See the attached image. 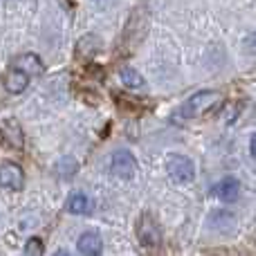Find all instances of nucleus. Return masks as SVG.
I'll list each match as a JSON object with an SVG mask.
<instances>
[{
  "label": "nucleus",
  "instance_id": "1",
  "mask_svg": "<svg viewBox=\"0 0 256 256\" xmlns=\"http://www.w3.org/2000/svg\"><path fill=\"white\" fill-rule=\"evenodd\" d=\"M220 102V92L216 90H204V92H198L184 104V106L178 110V117H184V120H194L198 115H204L209 112L216 104Z\"/></svg>",
  "mask_w": 256,
  "mask_h": 256
},
{
  "label": "nucleus",
  "instance_id": "2",
  "mask_svg": "<svg viewBox=\"0 0 256 256\" xmlns=\"http://www.w3.org/2000/svg\"><path fill=\"white\" fill-rule=\"evenodd\" d=\"M166 168H168L171 180L180 182V184L194 182V178H196V164H194V160L186 158V155H180V153L171 155V158H168Z\"/></svg>",
  "mask_w": 256,
  "mask_h": 256
},
{
  "label": "nucleus",
  "instance_id": "3",
  "mask_svg": "<svg viewBox=\"0 0 256 256\" xmlns=\"http://www.w3.org/2000/svg\"><path fill=\"white\" fill-rule=\"evenodd\" d=\"M110 173L122 180H130L137 173V160L128 150H115L110 160Z\"/></svg>",
  "mask_w": 256,
  "mask_h": 256
},
{
  "label": "nucleus",
  "instance_id": "4",
  "mask_svg": "<svg viewBox=\"0 0 256 256\" xmlns=\"http://www.w3.org/2000/svg\"><path fill=\"white\" fill-rule=\"evenodd\" d=\"M137 238H140V243L148 250H155L160 245V240H162L158 222H155L148 214H144V216L140 218V225H137Z\"/></svg>",
  "mask_w": 256,
  "mask_h": 256
},
{
  "label": "nucleus",
  "instance_id": "5",
  "mask_svg": "<svg viewBox=\"0 0 256 256\" xmlns=\"http://www.w3.org/2000/svg\"><path fill=\"white\" fill-rule=\"evenodd\" d=\"M0 184L9 191H20L25 186V173L18 164H2L0 166Z\"/></svg>",
  "mask_w": 256,
  "mask_h": 256
},
{
  "label": "nucleus",
  "instance_id": "6",
  "mask_svg": "<svg viewBox=\"0 0 256 256\" xmlns=\"http://www.w3.org/2000/svg\"><path fill=\"white\" fill-rule=\"evenodd\" d=\"M146 27H148V18H146L144 9H137L135 14L130 16V22L126 25V34H124V43L128 48H135L140 43V38L135 40V32H140V36L146 34Z\"/></svg>",
  "mask_w": 256,
  "mask_h": 256
},
{
  "label": "nucleus",
  "instance_id": "7",
  "mask_svg": "<svg viewBox=\"0 0 256 256\" xmlns=\"http://www.w3.org/2000/svg\"><path fill=\"white\" fill-rule=\"evenodd\" d=\"M14 70L22 72V74L30 79V76H40L45 72V66L36 54H20V56L14 61Z\"/></svg>",
  "mask_w": 256,
  "mask_h": 256
},
{
  "label": "nucleus",
  "instance_id": "8",
  "mask_svg": "<svg viewBox=\"0 0 256 256\" xmlns=\"http://www.w3.org/2000/svg\"><path fill=\"white\" fill-rule=\"evenodd\" d=\"M76 248L84 256H102L104 252V240L99 234L94 232H86L79 240H76Z\"/></svg>",
  "mask_w": 256,
  "mask_h": 256
},
{
  "label": "nucleus",
  "instance_id": "9",
  "mask_svg": "<svg viewBox=\"0 0 256 256\" xmlns=\"http://www.w3.org/2000/svg\"><path fill=\"white\" fill-rule=\"evenodd\" d=\"M214 191H216V196L222 200V202H236L240 191H243V186H240V182L236 180V178H225Z\"/></svg>",
  "mask_w": 256,
  "mask_h": 256
},
{
  "label": "nucleus",
  "instance_id": "10",
  "mask_svg": "<svg viewBox=\"0 0 256 256\" xmlns=\"http://www.w3.org/2000/svg\"><path fill=\"white\" fill-rule=\"evenodd\" d=\"M2 135L4 140H7L9 146H14V148H22L25 146V137H22V128L18 126L16 120H7L2 124Z\"/></svg>",
  "mask_w": 256,
  "mask_h": 256
},
{
  "label": "nucleus",
  "instance_id": "11",
  "mask_svg": "<svg viewBox=\"0 0 256 256\" xmlns=\"http://www.w3.org/2000/svg\"><path fill=\"white\" fill-rule=\"evenodd\" d=\"M209 227L216 232H230L236 227V218L230 212H214L209 216Z\"/></svg>",
  "mask_w": 256,
  "mask_h": 256
},
{
  "label": "nucleus",
  "instance_id": "12",
  "mask_svg": "<svg viewBox=\"0 0 256 256\" xmlns=\"http://www.w3.org/2000/svg\"><path fill=\"white\" fill-rule=\"evenodd\" d=\"M68 209H70V214H74V216H86V214H90L92 204H90L88 196L76 191V194H72L70 200H68Z\"/></svg>",
  "mask_w": 256,
  "mask_h": 256
},
{
  "label": "nucleus",
  "instance_id": "13",
  "mask_svg": "<svg viewBox=\"0 0 256 256\" xmlns=\"http://www.w3.org/2000/svg\"><path fill=\"white\" fill-rule=\"evenodd\" d=\"M27 84H30V79H27L22 72H18V70H9L7 72V79H4V86H7V90L12 94H20V92H25V88H27Z\"/></svg>",
  "mask_w": 256,
  "mask_h": 256
},
{
  "label": "nucleus",
  "instance_id": "14",
  "mask_svg": "<svg viewBox=\"0 0 256 256\" xmlns=\"http://www.w3.org/2000/svg\"><path fill=\"white\" fill-rule=\"evenodd\" d=\"M122 84H126L128 88H132V90H142L146 86V81H144V76L137 70H132V68H122Z\"/></svg>",
  "mask_w": 256,
  "mask_h": 256
},
{
  "label": "nucleus",
  "instance_id": "15",
  "mask_svg": "<svg viewBox=\"0 0 256 256\" xmlns=\"http://www.w3.org/2000/svg\"><path fill=\"white\" fill-rule=\"evenodd\" d=\"M99 50H102V40L97 36H84L79 40V54H84V56H94Z\"/></svg>",
  "mask_w": 256,
  "mask_h": 256
},
{
  "label": "nucleus",
  "instance_id": "16",
  "mask_svg": "<svg viewBox=\"0 0 256 256\" xmlns=\"http://www.w3.org/2000/svg\"><path fill=\"white\" fill-rule=\"evenodd\" d=\"M25 256H43V240L30 238L25 245Z\"/></svg>",
  "mask_w": 256,
  "mask_h": 256
},
{
  "label": "nucleus",
  "instance_id": "17",
  "mask_svg": "<svg viewBox=\"0 0 256 256\" xmlns=\"http://www.w3.org/2000/svg\"><path fill=\"white\" fill-rule=\"evenodd\" d=\"M250 155H252V158H256V140H254V137L250 140Z\"/></svg>",
  "mask_w": 256,
  "mask_h": 256
},
{
  "label": "nucleus",
  "instance_id": "18",
  "mask_svg": "<svg viewBox=\"0 0 256 256\" xmlns=\"http://www.w3.org/2000/svg\"><path fill=\"white\" fill-rule=\"evenodd\" d=\"M54 256H72V254H70V252H66V250H58V252L54 254Z\"/></svg>",
  "mask_w": 256,
  "mask_h": 256
}]
</instances>
